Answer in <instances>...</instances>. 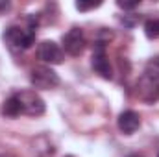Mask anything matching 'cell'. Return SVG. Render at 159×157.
Returning <instances> with one entry per match:
<instances>
[{
  "mask_svg": "<svg viewBox=\"0 0 159 157\" xmlns=\"http://www.w3.org/2000/svg\"><path fill=\"white\" fill-rule=\"evenodd\" d=\"M6 43L13 48V50H26L34 44L35 41V28L28 26V28H20V26H11L6 30L4 34Z\"/></svg>",
  "mask_w": 159,
  "mask_h": 157,
  "instance_id": "1",
  "label": "cell"
},
{
  "mask_svg": "<svg viewBox=\"0 0 159 157\" xmlns=\"http://www.w3.org/2000/svg\"><path fill=\"white\" fill-rule=\"evenodd\" d=\"M30 81L35 89H41V91H50V89H56L61 79L59 76L46 65H37L32 69L30 72Z\"/></svg>",
  "mask_w": 159,
  "mask_h": 157,
  "instance_id": "2",
  "label": "cell"
},
{
  "mask_svg": "<svg viewBox=\"0 0 159 157\" xmlns=\"http://www.w3.org/2000/svg\"><path fill=\"white\" fill-rule=\"evenodd\" d=\"M15 96H17V100L20 104L22 113L28 115V117H41L44 113V109H46L44 100L41 98L35 91H20Z\"/></svg>",
  "mask_w": 159,
  "mask_h": 157,
  "instance_id": "3",
  "label": "cell"
},
{
  "mask_svg": "<svg viewBox=\"0 0 159 157\" xmlns=\"http://www.w3.org/2000/svg\"><path fill=\"white\" fill-rule=\"evenodd\" d=\"M137 96L146 102V104H152L159 98V78L157 76H152L148 72H144L139 81H137Z\"/></svg>",
  "mask_w": 159,
  "mask_h": 157,
  "instance_id": "4",
  "label": "cell"
},
{
  "mask_svg": "<svg viewBox=\"0 0 159 157\" xmlns=\"http://www.w3.org/2000/svg\"><path fill=\"white\" fill-rule=\"evenodd\" d=\"M91 65H93V69L104 79L113 78V70H111V65H109V59H107L104 43H96L94 52H93V57H91Z\"/></svg>",
  "mask_w": 159,
  "mask_h": 157,
  "instance_id": "5",
  "label": "cell"
},
{
  "mask_svg": "<svg viewBox=\"0 0 159 157\" xmlns=\"http://www.w3.org/2000/svg\"><path fill=\"white\" fill-rule=\"evenodd\" d=\"M37 57L44 63H50V65H59L65 59L63 48L54 41H43L41 43L37 46Z\"/></svg>",
  "mask_w": 159,
  "mask_h": 157,
  "instance_id": "6",
  "label": "cell"
},
{
  "mask_svg": "<svg viewBox=\"0 0 159 157\" xmlns=\"http://www.w3.org/2000/svg\"><path fill=\"white\" fill-rule=\"evenodd\" d=\"M63 50L69 56H74V57L85 50V35L80 28H70L63 35Z\"/></svg>",
  "mask_w": 159,
  "mask_h": 157,
  "instance_id": "7",
  "label": "cell"
},
{
  "mask_svg": "<svg viewBox=\"0 0 159 157\" xmlns=\"http://www.w3.org/2000/svg\"><path fill=\"white\" fill-rule=\"evenodd\" d=\"M139 126H141V117H139V113H135V111H131V109L120 113L119 129L124 135H133V133L139 129Z\"/></svg>",
  "mask_w": 159,
  "mask_h": 157,
  "instance_id": "8",
  "label": "cell"
},
{
  "mask_svg": "<svg viewBox=\"0 0 159 157\" xmlns=\"http://www.w3.org/2000/svg\"><path fill=\"white\" fill-rule=\"evenodd\" d=\"M2 113H4L6 117H9V118H15V117H19V115L22 113L20 104H19V100H17V96H15V94H13V96H9V98L4 102Z\"/></svg>",
  "mask_w": 159,
  "mask_h": 157,
  "instance_id": "9",
  "label": "cell"
},
{
  "mask_svg": "<svg viewBox=\"0 0 159 157\" xmlns=\"http://www.w3.org/2000/svg\"><path fill=\"white\" fill-rule=\"evenodd\" d=\"M144 34L148 39H159V19H152L144 24Z\"/></svg>",
  "mask_w": 159,
  "mask_h": 157,
  "instance_id": "10",
  "label": "cell"
},
{
  "mask_svg": "<svg viewBox=\"0 0 159 157\" xmlns=\"http://www.w3.org/2000/svg\"><path fill=\"white\" fill-rule=\"evenodd\" d=\"M100 6V2H76V9L80 11H87V9H94V7H98Z\"/></svg>",
  "mask_w": 159,
  "mask_h": 157,
  "instance_id": "11",
  "label": "cell"
},
{
  "mask_svg": "<svg viewBox=\"0 0 159 157\" xmlns=\"http://www.w3.org/2000/svg\"><path fill=\"white\" fill-rule=\"evenodd\" d=\"M117 6H119L120 9H135V7L139 6V2H137V0H135V2H124V0H119Z\"/></svg>",
  "mask_w": 159,
  "mask_h": 157,
  "instance_id": "12",
  "label": "cell"
},
{
  "mask_svg": "<svg viewBox=\"0 0 159 157\" xmlns=\"http://www.w3.org/2000/svg\"><path fill=\"white\" fill-rule=\"evenodd\" d=\"M128 157H143V155H139V154H133V155H128Z\"/></svg>",
  "mask_w": 159,
  "mask_h": 157,
  "instance_id": "13",
  "label": "cell"
},
{
  "mask_svg": "<svg viewBox=\"0 0 159 157\" xmlns=\"http://www.w3.org/2000/svg\"><path fill=\"white\" fill-rule=\"evenodd\" d=\"M67 157H72V155H67Z\"/></svg>",
  "mask_w": 159,
  "mask_h": 157,
  "instance_id": "14",
  "label": "cell"
},
{
  "mask_svg": "<svg viewBox=\"0 0 159 157\" xmlns=\"http://www.w3.org/2000/svg\"><path fill=\"white\" fill-rule=\"evenodd\" d=\"M0 157H4V155H0Z\"/></svg>",
  "mask_w": 159,
  "mask_h": 157,
  "instance_id": "15",
  "label": "cell"
},
{
  "mask_svg": "<svg viewBox=\"0 0 159 157\" xmlns=\"http://www.w3.org/2000/svg\"><path fill=\"white\" fill-rule=\"evenodd\" d=\"M157 157H159V154H157Z\"/></svg>",
  "mask_w": 159,
  "mask_h": 157,
  "instance_id": "16",
  "label": "cell"
}]
</instances>
